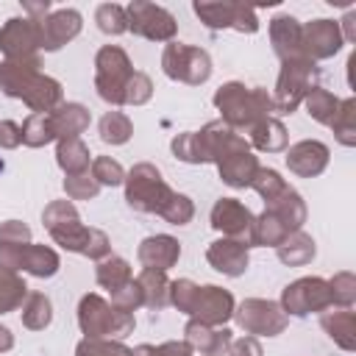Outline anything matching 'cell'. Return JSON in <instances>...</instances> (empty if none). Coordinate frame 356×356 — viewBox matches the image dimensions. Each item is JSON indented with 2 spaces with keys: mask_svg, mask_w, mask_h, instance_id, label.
Returning <instances> with one entry per match:
<instances>
[{
  "mask_svg": "<svg viewBox=\"0 0 356 356\" xmlns=\"http://www.w3.org/2000/svg\"><path fill=\"white\" fill-rule=\"evenodd\" d=\"M131 356H156V345H147V342H142V345L131 348Z\"/></svg>",
  "mask_w": 356,
  "mask_h": 356,
  "instance_id": "58",
  "label": "cell"
},
{
  "mask_svg": "<svg viewBox=\"0 0 356 356\" xmlns=\"http://www.w3.org/2000/svg\"><path fill=\"white\" fill-rule=\"evenodd\" d=\"M275 256H278V261L286 264V267H303V264H309V261L317 256V245H314V239L300 228V231H292V234L275 248Z\"/></svg>",
  "mask_w": 356,
  "mask_h": 356,
  "instance_id": "29",
  "label": "cell"
},
{
  "mask_svg": "<svg viewBox=\"0 0 356 356\" xmlns=\"http://www.w3.org/2000/svg\"><path fill=\"white\" fill-rule=\"evenodd\" d=\"M206 261H209L217 273H222V275H228V278H239V275H245V270H248V264H250V248H245V245L236 242V239L220 236V239H214V242L206 248Z\"/></svg>",
  "mask_w": 356,
  "mask_h": 356,
  "instance_id": "20",
  "label": "cell"
},
{
  "mask_svg": "<svg viewBox=\"0 0 356 356\" xmlns=\"http://www.w3.org/2000/svg\"><path fill=\"white\" fill-rule=\"evenodd\" d=\"M136 259L142 261V267H150V270H161L167 273L170 267L178 264L181 259V242L170 234H153V236H145L136 248Z\"/></svg>",
  "mask_w": 356,
  "mask_h": 356,
  "instance_id": "23",
  "label": "cell"
},
{
  "mask_svg": "<svg viewBox=\"0 0 356 356\" xmlns=\"http://www.w3.org/2000/svg\"><path fill=\"white\" fill-rule=\"evenodd\" d=\"M19 309H22V312H19L22 325H25L28 331H42V328H47L50 320H53V303H50V298H47L44 292H28V298L22 300Z\"/></svg>",
  "mask_w": 356,
  "mask_h": 356,
  "instance_id": "33",
  "label": "cell"
},
{
  "mask_svg": "<svg viewBox=\"0 0 356 356\" xmlns=\"http://www.w3.org/2000/svg\"><path fill=\"white\" fill-rule=\"evenodd\" d=\"M50 122H53L56 139H78L89 128L92 114L81 103H61L58 108L50 111Z\"/></svg>",
  "mask_w": 356,
  "mask_h": 356,
  "instance_id": "26",
  "label": "cell"
},
{
  "mask_svg": "<svg viewBox=\"0 0 356 356\" xmlns=\"http://www.w3.org/2000/svg\"><path fill=\"white\" fill-rule=\"evenodd\" d=\"M25 298H28L25 278L17 275V273H11V270H0V314L17 312Z\"/></svg>",
  "mask_w": 356,
  "mask_h": 356,
  "instance_id": "37",
  "label": "cell"
},
{
  "mask_svg": "<svg viewBox=\"0 0 356 356\" xmlns=\"http://www.w3.org/2000/svg\"><path fill=\"white\" fill-rule=\"evenodd\" d=\"M284 159H286L289 172H295L298 178H314V175H320L328 167L331 150L320 139H300V142L286 147Z\"/></svg>",
  "mask_w": 356,
  "mask_h": 356,
  "instance_id": "19",
  "label": "cell"
},
{
  "mask_svg": "<svg viewBox=\"0 0 356 356\" xmlns=\"http://www.w3.org/2000/svg\"><path fill=\"white\" fill-rule=\"evenodd\" d=\"M64 192L70 200H92L100 195V184L92 178V172H81V175H67L64 178Z\"/></svg>",
  "mask_w": 356,
  "mask_h": 356,
  "instance_id": "49",
  "label": "cell"
},
{
  "mask_svg": "<svg viewBox=\"0 0 356 356\" xmlns=\"http://www.w3.org/2000/svg\"><path fill=\"white\" fill-rule=\"evenodd\" d=\"M345 39L339 33V22L337 19H312L303 25V56L312 61H323V58H334L342 50Z\"/></svg>",
  "mask_w": 356,
  "mask_h": 356,
  "instance_id": "18",
  "label": "cell"
},
{
  "mask_svg": "<svg viewBox=\"0 0 356 356\" xmlns=\"http://www.w3.org/2000/svg\"><path fill=\"white\" fill-rule=\"evenodd\" d=\"M125 203L142 214H159L175 189L164 181L161 170L150 161H139L125 172Z\"/></svg>",
  "mask_w": 356,
  "mask_h": 356,
  "instance_id": "5",
  "label": "cell"
},
{
  "mask_svg": "<svg viewBox=\"0 0 356 356\" xmlns=\"http://www.w3.org/2000/svg\"><path fill=\"white\" fill-rule=\"evenodd\" d=\"M136 284L142 289V306H147L153 312H161L170 303V278H167V273L145 267L136 275Z\"/></svg>",
  "mask_w": 356,
  "mask_h": 356,
  "instance_id": "30",
  "label": "cell"
},
{
  "mask_svg": "<svg viewBox=\"0 0 356 356\" xmlns=\"http://www.w3.org/2000/svg\"><path fill=\"white\" fill-rule=\"evenodd\" d=\"M95 278H97V284H100L103 289L114 292V289H120L122 284H128L134 275H131V264H128L122 256H114V253H111V256H106V259L97 261Z\"/></svg>",
  "mask_w": 356,
  "mask_h": 356,
  "instance_id": "34",
  "label": "cell"
},
{
  "mask_svg": "<svg viewBox=\"0 0 356 356\" xmlns=\"http://www.w3.org/2000/svg\"><path fill=\"white\" fill-rule=\"evenodd\" d=\"M214 106L220 111V120L239 131H250L256 122L273 117V97L261 86H245L239 81H228L214 92Z\"/></svg>",
  "mask_w": 356,
  "mask_h": 356,
  "instance_id": "2",
  "label": "cell"
},
{
  "mask_svg": "<svg viewBox=\"0 0 356 356\" xmlns=\"http://www.w3.org/2000/svg\"><path fill=\"white\" fill-rule=\"evenodd\" d=\"M78 328L92 339H125L136 328L134 312L114 309L97 292H89L78 300Z\"/></svg>",
  "mask_w": 356,
  "mask_h": 356,
  "instance_id": "3",
  "label": "cell"
},
{
  "mask_svg": "<svg viewBox=\"0 0 356 356\" xmlns=\"http://www.w3.org/2000/svg\"><path fill=\"white\" fill-rule=\"evenodd\" d=\"M22 145V128L14 120H0V147L14 150Z\"/></svg>",
  "mask_w": 356,
  "mask_h": 356,
  "instance_id": "54",
  "label": "cell"
},
{
  "mask_svg": "<svg viewBox=\"0 0 356 356\" xmlns=\"http://www.w3.org/2000/svg\"><path fill=\"white\" fill-rule=\"evenodd\" d=\"M108 303H111L114 309H120V312H136V309L142 306V289H139L136 278H131L128 284H122L120 289H114Z\"/></svg>",
  "mask_w": 356,
  "mask_h": 356,
  "instance_id": "51",
  "label": "cell"
},
{
  "mask_svg": "<svg viewBox=\"0 0 356 356\" xmlns=\"http://www.w3.org/2000/svg\"><path fill=\"white\" fill-rule=\"evenodd\" d=\"M95 22L106 36H120L128 31V14L120 3H100L95 8Z\"/></svg>",
  "mask_w": 356,
  "mask_h": 356,
  "instance_id": "41",
  "label": "cell"
},
{
  "mask_svg": "<svg viewBox=\"0 0 356 356\" xmlns=\"http://www.w3.org/2000/svg\"><path fill=\"white\" fill-rule=\"evenodd\" d=\"M134 75V64L120 44H103L95 56V89L108 106H122L125 83Z\"/></svg>",
  "mask_w": 356,
  "mask_h": 356,
  "instance_id": "6",
  "label": "cell"
},
{
  "mask_svg": "<svg viewBox=\"0 0 356 356\" xmlns=\"http://www.w3.org/2000/svg\"><path fill=\"white\" fill-rule=\"evenodd\" d=\"M42 61H0V89L3 95L22 100L31 114H50L64 103V89L56 78L44 75Z\"/></svg>",
  "mask_w": 356,
  "mask_h": 356,
  "instance_id": "1",
  "label": "cell"
},
{
  "mask_svg": "<svg viewBox=\"0 0 356 356\" xmlns=\"http://www.w3.org/2000/svg\"><path fill=\"white\" fill-rule=\"evenodd\" d=\"M75 356H131V348L122 339H92L83 337L75 345Z\"/></svg>",
  "mask_w": 356,
  "mask_h": 356,
  "instance_id": "45",
  "label": "cell"
},
{
  "mask_svg": "<svg viewBox=\"0 0 356 356\" xmlns=\"http://www.w3.org/2000/svg\"><path fill=\"white\" fill-rule=\"evenodd\" d=\"M42 222L56 245L70 253H83L92 228L81 222V214L72 200H50L42 211Z\"/></svg>",
  "mask_w": 356,
  "mask_h": 356,
  "instance_id": "8",
  "label": "cell"
},
{
  "mask_svg": "<svg viewBox=\"0 0 356 356\" xmlns=\"http://www.w3.org/2000/svg\"><path fill=\"white\" fill-rule=\"evenodd\" d=\"M153 97V81L150 75L134 70V75L125 83V95H122V106H145Z\"/></svg>",
  "mask_w": 356,
  "mask_h": 356,
  "instance_id": "47",
  "label": "cell"
},
{
  "mask_svg": "<svg viewBox=\"0 0 356 356\" xmlns=\"http://www.w3.org/2000/svg\"><path fill=\"white\" fill-rule=\"evenodd\" d=\"M170 150L178 161H186V164H203V153H200V145H197V136L195 131H184V134H175L172 142H170Z\"/></svg>",
  "mask_w": 356,
  "mask_h": 356,
  "instance_id": "48",
  "label": "cell"
},
{
  "mask_svg": "<svg viewBox=\"0 0 356 356\" xmlns=\"http://www.w3.org/2000/svg\"><path fill=\"white\" fill-rule=\"evenodd\" d=\"M225 356H264V350H261V342L256 337L245 334L239 339H231V348Z\"/></svg>",
  "mask_w": 356,
  "mask_h": 356,
  "instance_id": "53",
  "label": "cell"
},
{
  "mask_svg": "<svg viewBox=\"0 0 356 356\" xmlns=\"http://www.w3.org/2000/svg\"><path fill=\"white\" fill-rule=\"evenodd\" d=\"M320 325L323 331L334 339L337 348L353 353L356 350V314L353 309H325L320 312Z\"/></svg>",
  "mask_w": 356,
  "mask_h": 356,
  "instance_id": "24",
  "label": "cell"
},
{
  "mask_svg": "<svg viewBox=\"0 0 356 356\" xmlns=\"http://www.w3.org/2000/svg\"><path fill=\"white\" fill-rule=\"evenodd\" d=\"M286 186H289V184H286V181L281 178V172L273 170V167H259L256 175H253V181H250V189H253L264 203H270L273 197H278Z\"/></svg>",
  "mask_w": 356,
  "mask_h": 356,
  "instance_id": "42",
  "label": "cell"
},
{
  "mask_svg": "<svg viewBox=\"0 0 356 356\" xmlns=\"http://www.w3.org/2000/svg\"><path fill=\"white\" fill-rule=\"evenodd\" d=\"M267 211L292 234V231H300L303 228V222H306V200L300 197V192L298 189H292V186H286L278 197H273L270 203H267Z\"/></svg>",
  "mask_w": 356,
  "mask_h": 356,
  "instance_id": "25",
  "label": "cell"
},
{
  "mask_svg": "<svg viewBox=\"0 0 356 356\" xmlns=\"http://www.w3.org/2000/svg\"><path fill=\"white\" fill-rule=\"evenodd\" d=\"M159 217H164L170 225H186V222H192V217H195V203H192L189 195L172 192L170 200L161 206Z\"/></svg>",
  "mask_w": 356,
  "mask_h": 356,
  "instance_id": "43",
  "label": "cell"
},
{
  "mask_svg": "<svg viewBox=\"0 0 356 356\" xmlns=\"http://www.w3.org/2000/svg\"><path fill=\"white\" fill-rule=\"evenodd\" d=\"M195 136H197V145H200V153H203V164H217L231 153L250 150L248 139L242 134H236L234 128H228L222 120L206 122L200 131H195Z\"/></svg>",
  "mask_w": 356,
  "mask_h": 356,
  "instance_id": "15",
  "label": "cell"
},
{
  "mask_svg": "<svg viewBox=\"0 0 356 356\" xmlns=\"http://www.w3.org/2000/svg\"><path fill=\"white\" fill-rule=\"evenodd\" d=\"M209 220H211V228L220 231L222 236L236 239L245 248H253V220H256V214L245 203H239L236 197H220L211 206Z\"/></svg>",
  "mask_w": 356,
  "mask_h": 356,
  "instance_id": "14",
  "label": "cell"
},
{
  "mask_svg": "<svg viewBox=\"0 0 356 356\" xmlns=\"http://www.w3.org/2000/svg\"><path fill=\"white\" fill-rule=\"evenodd\" d=\"M278 306L284 309V314L289 317H309L314 312H325L334 306L331 300V289H328V281L320 278V275H303L292 284H286L281 289V300Z\"/></svg>",
  "mask_w": 356,
  "mask_h": 356,
  "instance_id": "9",
  "label": "cell"
},
{
  "mask_svg": "<svg viewBox=\"0 0 356 356\" xmlns=\"http://www.w3.org/2000/svg\"><path fill=\"white\" fill-rule=\"evenodd\" d=\"M303 106H306V114H309L314 122L331 125V120H334V114H337V108H339V97H337L334 92H328V89L314 86V89L306 95Z\"/></svg>",
  "mask_w": 356,
  "mask_h": 356,
  "instance_id": "36",
  "label": "cell"
},
{
  "mask_svg": "<svg viewBox=\"0 0 356 356\" xmlns=\"http://www.w3.org/2000/svg\"><path fill=\"white\" fill-rule=\"evenodd\" d=\"M97 131H100V139H103L106 145H125V142L131 139V134H134V122H131V117L122 114V111H106V114L100 117Z\"/></svg>",
  "mask_w": 356,
  "mask_h": 356,
  "instance_id": "39",
  "label": "cell"
},
{
  "mask_svg": "<svg viewBox=\"0 0 356 356\" xmlns=\"http://www.w3.org/2000/svg\"><path fill=\"white\" fill-rule=\"evenodd\" d=\"M19 128H22V145L25 147H44V145L56 142L50 114H28Z\"/></svg>",
  "mask_w": 356,
  "mask_h": 356,
  "instance_id": "40",
  "label": "cell"
},
{
  "mask_svg": "<svg viewBox=\"0 0 356 356\" xmlns=\"http://www.w3.org/2000/svg\"><path fill=\"white\" fill-rule=\"evenodd\" d=\"M231 339H234V331L225 325L214 328L197 320H189L184 325V342L189 345L192 353H200V356H225L231 348Z\"/></svg>",
  "mask_w": 356,
  "mask_h": 356,
  "instance_id": "21",
  "label": "cell"
},
{
  "mask_svg": "<svg viewBox=\"0 0 356 356\" xmlns=\"http://www.w3.org/2000/svg\"><path fill=\"white\" fill-rule=\"evenodd\" d=\"M192 11L211 31H222V28H234L239 33H256L259 31L256 8L245 6V3H203V0H197L192 6Z\"/></svg>",
  "mask_w": 356,
  "mask_h": 356,
  "instance_id": "13",
  "label": "cell"
},
{
  "mask_svg": "<svg viewBox=\"0 0 356 356\" xmlns=\"http://www.w3.org/2000/svg\"><path fill=\"white\" fill-rule=\"evenodd\" d=\"M161 70L170 81L200 86L211 78V56L203 47L184 44V42H167L161 50Z\"/></svg>",
  "mask_w": 356,
  "mask_h": 356,
  "instance_id": "7",
  "label": "cell"
},
{
  "mask_svg": "<svg viewBox=\"0 0 356 356\" xmlns=\"http://www.w3.org/2000/svg\"><path fill=\"white\" fill-rule=\"evenodd\" d=\"M56 164L64 170V175H81V172H89L92 153L81 142V136L78 139H58V145H56Z\"/></svg>",
  "mask_w": 356,
  "mask_h": 356,
  "instance_id": "31",
  "label": "cell"
},
{
  "mask_svg": "<svg viewBox=\"0 0 356 356\" xmlns=\"http://www.w3.org/2000/svg\"><path fill=\"white\" fill-rule=\"evenodd\" d=\"M11 348H14V334L8 325H0V353H6Z\"/></svg>",
  "mask_w": 356,
  "mask_h": 356,
  "instance_id": "57",
  "label": "cell"
},
{
  "mask_svg": "<svg viewBox=\"0 0 356 356\" xmlns=\"http://www.w3.org/2000/svg\"><path fill=\"white\" fill-rule=\"evenodd\" d=\"M286 236L289 231L267 209L253 220V248H278Z\"/></svg>",
  "mask_w": 356,
  "mask_h": 356,
  "instance_id": "38",
  "label": "cell"
},
{
  "mask_svg": "<svg viewBox=\"0 0 356 356\" xmlns=\"http://www.w3.org/2000/svg\"><path fill=\"white\" fill-rule=\"evenodd\" d=\"M58 267H61V259H58V253L53 248L31 242L25 248V253H22V267L19 270H25L33 278H53L58 273Z\"/></svg>",
  "mask_w": 356,
  "mask_h": 356,
  "instance_id": "32",
  "label": "cell"
},
{
  "mask_svg": "<svg viewBox=\"0 0 356 356\" xmlns=\"http://www.w3.org/2000/svg\"><path fill=\"white\" fill-rule=\"evenodd\" d=\"M337 136L339 145L345 147H356V97H345L339 100V108L328 125Z\"/></svg>",
  "mask_w": 356,
  "mask_h": 356,
  "instance_id": "35",
  "label": "cell"
},
{
  "mask_svg": "<svg viewBox=\"0 0 356 356\" xmlns=\"http://www.w3.org/2000/svg\"><path fill=\"white\" fill-rule=\"evenodd\" d=\"M42 36H39V19L33 17H11L0 28V53L6 61H42Z\"/></svg>",
  "mask_w": 356,
  "mask_h": 356,
  "instance_id": "12",
  "label": "cell"
},
{
  "mask_svg": "<svg viewBox=\"0 0 356 356\" xmlns=\"http://www.w3.org/2000/svg\"><path fill=\"white\" fill-rule=\"evenodd\" d=\"M339 33L345 42H356V11H345V17L339 19Z\"/></svg>",
  "mask_w": 356,
  "mask_h": 356,
  "instance_id": "56",
  "label": "cell"
},
{
  "mask_svg": "<svg viewBox=\"0 0 356 356\" xmlns=\"http://www.w3.org/2000/svg\"><path fill=\"white\" fill-rule=\"evenodd\" d=\"M156 356H192V350H189V345H186V342L170 339V342L156 345Z\"/></svg>",
  "mask_w": 356,
  "mask_h": 356,
  "instance_id": "55",
  "label": "cell"
},
{
  "mask_svg": "<svg viewBox=\"0 0 356 356\" xmlns=\"http://www.w3.org/2000/svg\"><path fill=\"white\" fill-rule=\"evenodd\" d=\"M125 14H128V31L134 36H142L150 42H172L178 33V22L164 6L134 0L125 6Z\"/></svg>",
  "mask_w": 356,
  "mask_h": 356,
  "instance_id": "11",
  "label": "cell"
},
{
  "mask_svg": "<svg viewBox=\"0 0 356 356\" xmlns=\"http://www.w3.org/2000/svg\"><path fill=\"white\" fill-rule=\"evenodd\" d=\"M328 289H331V300H334L337 309H353V303H356V275L350 270H342L334 278H328Z\"/></svg>",
  "mask_w": 356,
  "mask_h": 356,
  "instance_id": "44",
  "label": "cell"
},
{
  "mask_svg": "<svg viewBox=\"0 0 356 356\" xmlns=\"http://www.w3.org/2000/svg\"><path fill=\"white\" fill-rule=\"evenodd\" d=\"M270 44L281 61L303 58V22L292 14H275L270 19Z\"/></svg>",
  "mask_w": 356,
  "mask_h": 356,
  "instance_id": "22",
  "label": "cell"
},
{
  "mask_svg": "<svg viewBox=\"0 0 356 356\" xmlns=\"http://www.w3.org/2000/svg\"><path fill=\"white\" fill-rule=\"evenodd\" d=\"M234 320L245 334H250L256 339L278 337L289 325V317L284 314V309L275 300H264V298H245L234 309Z\"/></svg>",
  "mask_w": 356,
  "mask_h": 356,
  "instance_id": "10",
  "label": "cell"
},
{
  "mask_svg": "<svg viewBox=\"0 0 356 356\" xmlns=\"http://www.w3.org/2000/svg\"><path fill=\"white\" fill-rule=\"evenodd\" d=\"M83 28V17L75 8H56L44 19H39V36H42V50L56 53L67 42H72Z\"/></svg>",
  "mask_w": 356,
  "mask_h": 356,
  "instance_id": "17",
  "label": "cell"
},
{
  "mask_svg": "<svg viewBox=\"0 0 356 356\" xmlns=\"http://www.w3.org/2000/svg\"><path fill=\"white\" fill-rule=\"evenodd\" d=\"M234 309H236V300H234V295L228 289H222L217 284H203V286H197V295H195L189 317L203 323V325L220 328L234 317Z\"/></svg>",
  "mask_w": 356,
  "mask_h": 356,
  "instance_id": "16",
  "label": "cell"
},
{
  "mask_svg": "<svg viewBox=\"0 0 356 356\" xmlns=\"http://www.w3.org/2000/svg\"><path fill=\"white\" fill-rule=\"evenodd\" d=\"M248 145L261 150V153H281L286 150L289 145V134H286V125L278 120V117H267L261 122H256L250 131H248Z\"/></svg>",
  "mask_w": 356,
  "mask_h": 356,
  "instance_id": "28",
  "label": "cell"
},
{
  "mask_svg": "<svg viewBox=\"0 0 356 356\" xmlns=\"http://www.w3.org/2000/svg\"><path fill=\"white\" fill-rule=\"evenodd\" d=\"M320 83V67L312 58H292V61H281V72L275 81V92L273 97V111L278 114H292L306 95Z\"/></svg>",
  "mask_w": 356,
  "mask_h": 356,
  "instance_id": "4",
  "label": "cell"
},
{
  "mask_svg": "<svg viewBox=\"0 0 356 356\" xmlns=\"http://www.w3.org/2000/svg\"><path fill=\"white\" fill-rule=\"evenodd\" d=\"M92 178L100 186H120L125 181V170H122V164L117 159L97 156V159H92Z\"/></svg>",
  "mask_w": 356,
  "mask_h": 356,
  "instance_id": "46",
  "label": "cell"
},
{
  "mask_svg": "<svg viewBox=\"0 0 356 356\" xmlns=\"http://www.w3.org/2000/svg\"><path fill=\"white\" fill-rule=\"evenodd\" d=\"M195 295H197V284L192 278H178V281H170V303L189 314L192 312V303H195Z\"/></svg>",
  "mask_w": 356,
  "mask_h": 356,
  "instance_id": "50",
  "label": "cell"
},
{
  "mask_svg": "<svg viewBox=\"0 0 356 356\" xmlns=\"http://www.w3.org/2000/svg\"><path fill=\"white\" fill-rule=\"evenodd\" d=\"M256 170H259V159H256L250 150H239V153H231V156H225L222 161H217L220 181L228 184L231 189H245V186H250Z\"/></svg>",
  "mask_w": 356,
  "mask_h": 356,
  "instance_id": "27",
  "label": "cell"
},
{
  "mask_svg": "<svg viewBox=\"0 0 356 356\" xmlns=\"http://www.w3.org/2000/svg\"><path fill=\"white\" fill-rule=\"evenodd\" d=\"M31 228L22 220H6L0 222V245H28Z\"/></svg>",
  "mask_w": 356,
  "mask_h": 356,
  "instance_id": "52",
  "label": "cell"
}]
</instances>
